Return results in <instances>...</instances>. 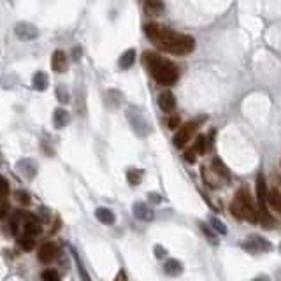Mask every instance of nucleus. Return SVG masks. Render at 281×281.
Listing matches in <instances>:
<instances>
[{
    "mask_svg": "<svg viewBox=\"0 0 281 281\" xmlns=\"http://www.w3.org/2000/svg\"><path fill=\"white\" fill-rule=\"evenodd\" d=\"M146 37L151 40L153 44H157L160 49L173 55H188L195 49V39L185 34L174 32L173 28H167L158 23H148L144 27Z\"/></svg>",
    "mask_w": 281,
    "mask_h": 281,
    "instance_id": "1",
    "label": "nucleus"
},
{
    "mask_svg": "<svg viewBox=\"0 0 281 281\" xmlns=\"http://www.w3.org/2000/svg\"><path fill=\"white\" fill-rule=\"evenodd\" d=\"M142 62H144L146 69H148V72L151 74L153 79L162 86H173L179 77V69L176 67V64L160 56L158 53L144 51Z\"/></svg>",
    "mask_w": 281,
    "mask_h": 281,
    "instance_id": "2",
    "label": "nucleus"
},
{
    "mask_svg": "<svg viewBox=\"0 0 281 281\" xmlns=\"http://www.w3.org/2000/svg\"><path fill=\"white\" fill-rule=\"evenodd\" d=\"M230 211L239 220H248L251 223H258V211L255 208V202H253L251 193L248 192V188L237 190L232 204H230Z\"/></svg>",
    "mask_w": 281,
    "mask_h": 281,
    "instance_id": "3",
    "label": "nucleus"
},
{
    "mask_svg": "<svg viewBox=\"0 0 281 281\" xmlns=\"http://www.w3.org/2000/svg\"><path fill=\"white\" fill-rule=\"evenodd\" d=\"M199 125H201V121L199 120L188 121V123L183 125V127L176 132V136H174V146H176V148H185V144L192 139V136L195 134V130L199 129Z\"/></svg>",
    "mask_w": 281,
    "mask_h": 281,
    "instance_id": "4",
    "label": "nucleus"
},
{
    "mask_svg": "<svg viewBox=\"0 0 281 281\" xmlns=\"http://www.w3.org/2000/svg\"><path fill=\"white\" fill-rule=\"evenodd\" d=\"M14 34L20 40H34L39 37V28L28 21H21L14 27Z\"/></svg>",
    "mask_w": 281,
    "mask_h": 281,
    "instance_id": "5",
    "label": "nucleus"
},
{
    "mask_svg": "<svg viewBox=\"0 0 281 281\" xmlns=\"http://www.w3.org/2000/svg\"><path fill=\"white\" fill-rule=\"evenodd\" d=\"M267 185H265V177H264V174H258V177H257V199H258V206H260V213L258 214H264V213H269L267 211Z\"/></svg>",
    "mask_w": 281,
    "mask_h": 281,
    "instance_id": "6",
    "label": "nucleus"
},
{
    "mask_svg": "<svg viewBox=\"0 0 281 281\" xmlns=\"http://www.w3.org/2000/svg\"><path fill=\"white\" fill-rule=\"evenodd\" d=\"M58 255V246L55 243H46L39 248V253H37V258L40 262H44V264H49L53 262V258Z\"/></svg>",
    "mask_w": 281,
    "mask_h": 281,
    "instance_id": "7",
    "label": "nucleus"
},
{
    "mask_svg": "<svg viewBox=\"0 0 281 281\" xmlns=\"http://www.w3.org/2000/svg\"><path fill=\"white\" fill-rule=\"evenodd\" d=\"M134 216L140 221H151L155 218V213H153L151 206L144 204V202H136L134 204Z\"/></svg>",
    "mask_w": 281,
    "mask_h": 281,
    "instance_id": "8",
    "label": "nucleus"
},
{
    "mask_svg": "<svg viewBox=\"0 0 281 281\" xmlns=\"http://www.w3.org/2000/svg\"><path fill=\"white\" fill-rule=\"evenodd\" d=\"M245 248L248 249V251H251V253L271 251V243H269V241H265V239H262V237L255 236V237H251L249 241L245 243Z\"/></svg>",
    "mask_w": 281,
    "mask_h": 281,
    "instance_id": "9",
    "label": "nucleus"
},
{
    "mask_svg": "<svg viewBox=\"0 0 281 281\" xmlns=\"http://www.w3.org/2000/svg\"><path fill=\"white\" fill-rule=\"evenodd\" d=\"M158 105L164 112H173L176 109V97L173 95V92H169V90L162 92L158 95Z\"/></svg>",
    "mask_w": 281,
    "mask_h": 281,
    "instance_id": "10",
    "label": "nucleus"
},
{
    "mask_svg": "<svg viewBox=\"0 0 281 281\" xmlns=\"http://www.w3.org/2000/svg\"><path fill=\"white\" fill-rule=\"evenodd\" d=\"M51 69L55 72H65L67 70V55L62 49H56L51 55Z\"/></svg>",
    "mask_w": 281,
    "mask_h": 281,
    "instance_id": "11",
    "label": "nucleus"
},
{
    "mask_svg": "<svg viewBox=\"0 0 281 281\" xmlns=\"http://www.w3.org/2000/svg\"><path fill=\"white\" fill-rule=\"evenodd\" d=\"M95 216H97V220L101 221V223H104V225H112L114 221H116L114 213H112L111 209H107V208H97L95 209Z\"/></svg>",
    "mask_w": 281,
    "mask_h": 281,
    "instance_id": "12",
    "label": "nucleus"
},
{
    "mask_svg": "<svg viewBox=\"0 0 281 281\" xmlns=\"http://www.w3.org/2000/svg\"><path fill=\"white\" fill-rule=\"evenodd\" d=\"M48 84H49L48 74L42 72V70L35 72V76H34V79H32L34 90H37V92H44V90H48Z\"/></svg>",
    "mask_w": 281,
    "mask_h": 281,
    "instance_id": "13",
    "label": "nucleus"
},
{
    "mask_svg": "<svg viewBox=\"0 0 281 281\" xmlns=\"http://www.w3.org/2000/svg\"><path fill=\"white\" fill-rule=\"evenodd\" d=\"M267 204H269L274 211H278V213L281 214V193H280V190L271 188L269 192H267Z\"/></svg>",
    "mask_w": 281,
    "mask_h": 281,
    "instance_id": "14",
    "label": "nucleus"
},
{
    "mask_svg": "<svg viewBox=\"0 0 281 281\" xmlns=\"http://www.w3.org/2000/svg\"><path fill=\"white\" fill-rule=\"evenodd\" d=\"M53 121H55V127L56 129H64L65 125L70 121V116H69V112L65 111V109H56L55 112H53Z\"/></svg>",
    "mask_w": 281,
    "mask_h": 281,
    "instance_id": "15",
    "label": "nucleus"
},
{
    "mask_svg": "<svg viewBox=\"0 0 281 281\" xmlns=\"http://www.w3.org/2000/svg\"><path fill=\"white\" fill-rule=\"evenodd\" d=\"M23 230L27 236H39L40 232H42V227L39 225V221H37V218H32V220H28V221H23Z\"/></svg>",
    "mask_w": 281,
    "mask_h": 281,
    "instance_id": "16",
    "label": "nucleus"
},
{
    "mask_svg": "<svg viewBox=\"0 0 281 281\" xmlns=\"http://www.w3.org/2000/svg\"><path fill=\"white\" fill-rule=\"evenodd\" d=\"M164 271L169 276H179V274L183 273V265H181V262L176 260V258H171V260L165 262Z\"/></svg>",
    "mask_w": 281,
    "mask_h": 281,
    "instance_id": "17",
    "label": "nucleus"
},
{
    "mask_svg": "<svg viewBox=\"0 0 281 281\" xmlns=\"http://www.w3.org/2000/svg\"><path fill=\"white\" fill-rule=\"evenodd\" d=\"M211 167H213V171L220 177H223V179H227V181L230 179V171L227 169V165H225L220 158H213V162H211Z\"/></svg>",
    "mask_w": 281,
    "mask_h": 281,
    "instance_id": "18",
    "label": "nucleus"
},
{
    "mask_svg": "<svg viewBox=\"0 0 281 281\" xmlns=\"http://www.w3.org/2000/svg\"><path fill=\"white\" fill-rule=\"evenodd\" d=\"M136 62V49H127L123 55L120 56V67L121 69H130Z\"/></svg>",
    "mask_w": 281,
    "mask_h": 281,
    "instance_id": "19",
    "label": "nucleus"
},
{
    "mask_svg": "<svg viewBox=\"0 0 281 281\" xmlns=\"http://www.w3.org/2000/svg\"><path fill=\"white\" fill-rule=\"evenodd\" d=\"M18 246H20L23 251H32V249L35 248V241H34L32 236H27V234H23V236L18 237Z\"/></svg>",
    "mask_w": 281,
    "mask_h": 281,
    "instance_id": "20",
    "label": "nucleus"
},
{
    "mask_svg": "<svg viewBox=\"0 0 281 281\" xmlns=\"http://www.w3.org/2000/svg\"><path fill=\"white\" fill-rule=\"evenodd\" d=\"M127 177H129V183L132 186L139 185L140 181H142V171H137V169H129V173H127Z\"/></svg>",
    "mask_w": 281,
    "mask_h": 281,
    "instance_id": "21",
    "label": "nucleus"
},
{
    "mask_svg": "<svg viewBox=\"0 0 281 281\" xmlns=\"http://www.w3.org/2000/svg\"><path fill=\"white\" fill-rule=\"evenodd\" d=\"M193 151L197 153V155H202V153L208 151V140H206L204 136H199L195 140V144H193Z\"/></svg>",
    "mask_w": 281,
    "mask_h": 281,
    "instance_id": "22",
    "label": "nucleus"
},
{
    "mask_svg": "<svg viewBox=\"0 0 281 281\" xmlns=\"http://www.w3.org/2000/svg\"><path fill=\"white\" fill-rule=\"evenodd\" d=\"M164 5H162V0H146V11L151 12V14H158L162 12Z\"/></svg>",
    "mask_w": 281,
    "mask_h": 281,
    "instance_id": "23",
    "label": "nucleus"
},
{
    "mask_svg": "<svg viewBox=\"0 0 281 281\" xmlns=\"http://www.w3.org/2000/svg\"><path fill=\"white\" fill-rule=\"evenodd\" d=\"M56 99L62 102V104H69L70 102V95H69V90L65 88L64 84H60L58 88H56Z\"/></svg>",
    "mask_w": 281,
    "mask_h": 281,
    "instance_id": "24",
    "label": "nucleus"
},
{
    "mask_svg": "<svg viewBox=\"0 0 281 281\" xmlns=\"http://www.w3.org/2000/svg\"><path fill=\"white\" fill-rule=\"evenodd\" d=\"M211 227H213V230H216V234H220V236H227V234H229V229H227L218 218H211Z\"/></svg>",
    "mask_w": 281,
    "mask_h": 281,
    "instance_id": "25",
    "label": "nucleus"
},
{
    "mask_svg": "<svg viewBox=\"0 0 281 281\" xmlns=\"http://www.w3.org/2000/svg\"><path fill=\"white\" fill-rule=\"evenodd\" d=\"M72 255L76 257V264H77V271H79V274H81V280L83 281H92L90 280V276H88V273H86V269H84V265H83V262L79 260V257H77V253L72 249Z\"/></svg>",
    "mask_w": 281,
    "mask_h": 281,
    "instance_id": "26",
    "label": "nucleus"
},
{
    "mask_svg": "<svg viewBox=\"0 0 281 281\" xmlns=\"http://www.w3.org/2000/svg\"><path fill=\"white\" fill-rule=\"evenodd\" d=\"M42 280L44 281H60V276L55 269H48L42 273Z\"/></svg>",
    "mask_w": 281,
    "mask_h": 281,
    "instance_id": "27",
    "label": "nucleus"
},
{
    "mask_svg": "<svg viewBox=\"0 0 281 281\" xmlns=\"http://www.w3.org/2000/svg\"><path fill=\"white\" fill-rule=\"evenodd\" d=\"M201 229H202V232H204V236L208 237L209 241L213 243V245H218V239H216V237H214V234L211 232V230H209V229H208V227H206L204 223H201Z\"/></svg>",
    "mask_w": 281,
    "mask_h": 281,
    "instance_id": "28",
    "label": "nucleus"
},
{
    "mask_svg": "<svg viewBox=\"0 0 281 281\" xmlns=\"http://www.w3.org/2000/svg\"><path fill=\"white\" fill-rule=\"evenodd\" d=\"M9 193V183L4 176H0V197H5Z\"/></svg>",
    "mask_w": 281,
    "mask_h": 281,
    "instance_id": "29",
    "label": "nucleus"
},
{
    "mask_svg": "<svg viewBox=\"0 0 281 281\" xmlns=\"http://www.w3.org/2000/svg\"><path fill=\"white\" fill-rule=\"evenodd\" d=\"M14 195H16V199L21 202V204H28V202H30V197H28V193L23 192V190H18Z\"/></svg>",
    "mask_w": 281,
    "mask_h": 281,
    "instance_id": "30",
    "label": "nucleus"
},
{
    "mask_svg": "<svg viewBox=\"0 0 281 281\" xmlns=\"http://www.w3.org/2000/svg\"><path fill=\"white\" fill-rule=\"evenodd\" d=\"M183 157H185V160H186V162H190V164H193V162H195L197 153L193 151V148H190V149H186V151H185V155H183Z\"/></svg>",
    "mask_w": 281,
    "mask_h": 281,
    "instance_id": "31",
    "label": "nucleus"
},
{
    "mask_svg": "<svg viewBox=\"0 0 281 281\" xmlns=\"http://www.w3.org/2000/svg\"><path fill=\"white\" fill-rule=\"evenodd\" d=\"M167 125H169V129H177V127H179V116H171L167 120Z\"/></svg>",
    "mask_w": 281,
    "mask_h": 281,
    "instance_id": "32",
    "label": "nucleus"
},
{
    "mask_svg": "<svg viewBox=\"0 0 281 281\" xmlns=\"http://www.w3.org/2000/svg\"><path fill=\"white\" fill-rule=\"evenodd\" d=\"M155 255H157L158 258L165 257V251H164V248H162V246H155Z\"/></svg>",
    "mask_w": 281,
    "mask_h": 281,
    "instance_id": "33",
    "label": "nucleus"
},
{
    "mask_svg": "<svg viewBox=\"0 0 281 281\" xmlns=\"http://www.w3.org/2000/svg\"><path fill=\"white\" fill-rule=\"evenodd\" d=\"M5 213H7V204L4 201H0V218L4 216Z\"/></svg>",
    "mask_w": 281,
    "mask_h": 281,
    "instance_id": "34",
    "label": "nucleus"
},
{
    "mask_svg": "<svg viewBox=\"0 0 281 281\" xmlns=\"http://www.w3.org/2000/svg\"><path fill=\"white\" fill-rule=\"evenodd\" d=\"M116 281H129V280H127V274H125V273H123V271H121V273H120V274H118Z\"/></svg>",
    "mask_w": 281,
    "mask_h": 281,
    "instance_id": "35",
    "label": "nucleus"
},
{
    "mask_svg": "<svg viewBox=\"0 0 281 281\" xmlns=\"http://www.w3.org/2000/svg\"><path fill=\"white\" fill-rule=\"evenodd\" d=\"M149 201H153V202H160V197H158V195H149Z\"/></svg>",
    "mask_w": 281,
    "mask_h": 281,
    "instance_id": "36",
    "label": "nucleus"
},
{
    "mask_svg": "<svg viewBox=\"0 0 281 281\" xmlns=\"http://www.w3.org/2000/svg\"><path fill=\"white\" fill-rule=\"evenodd\" d=\"M257 281H269V280H267V278H258Z\"/></svg>",
    "mask_w": 281,
    "mask_h": 281,
    "instance_id": "37",
    "label": "nucleus"
},
{
    "mask_svg": "<svg viewBox=\"0 0 281 281\" xmlns=\"http://www.w3.org/2000/svg\"><path fill=\"white\" fill-rule=\"evenodd\" d=\"M280 249H281V245H280Z\"/></svg>",
    "mask_w": 281,
    "mask_h": 281,
    "instance_id": "38",
    "label": "nucleus"
}]
</instances>
